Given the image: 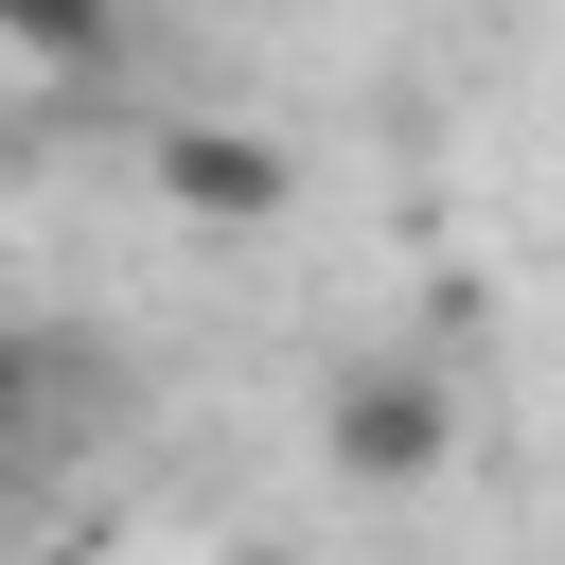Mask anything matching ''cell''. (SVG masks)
<instances>
[{"mask_svg": "<svg viewBox=\"0 0 565 565\" xmlns=\"http://www.w3.org/2000/svg\"><path fill=\"white\" fill-rule=\"evenodd\" d=\"M318 459H335L353 494H406V477H441V459H459V388H441L424 353H353V371H335V406H318Z\"/></svg>", "mask_w": 565, "mask_h": 565, "instance_id": "obj_1", "label": "cell"}, {"mask_svg": "<svg viewBox=\"0 0 565 565\" xmlns=\"http://www.w3.org/2000/svg\"><path fill=\"white\" fill-rule=\"evenodd\" d=\"M0 35H18L35 71H88V53L124 35V0H0Z\"/></svg>", "mask_w": 565, "mask_h": 565, "instance_id": "obj_3", "label": "cell"}, {"mask_svg": "<svg viewBox=\"0 0 565 565\" xmlns=\"http://www.w3.org/2000/svg\"><path fill=\"white\" fill-rule=\"evenodd\" d=\"M141 177H159L194 230H282V212H300V159H282L265 124H159Z\"/></svg>", "mask_w": 565, "mask_h": 565, "instance_id": "obj_2", "label": "cell"}]
</instances>
